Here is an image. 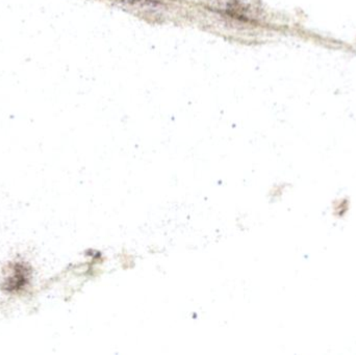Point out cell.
I'll return each mask as SVG.
<instances>
[{"instance_id": "obj_3", "label": "cell", "mask_w": 356, "mask_h": 355, "mask_svg": "<svg viewBox=\"0 0 356 355\" xmlns=\"http://www.w3.org/2000/svg\"><path fill=\"white\" fill-rule=\"evenodd\" d=\"M289 185L286 183H275L271 189L269 190L270 200L271 201H277V200L282 199L284 197V194L288 191Z\"/></svg>"}, {"instance_id": "obj_2", "label": "cell", "mask_w": 356, "mask_h": 355, "mask_svg": "<svg viewBox=\"0 0 356 355\" xmlns=\"http://www.w3.org/2000/svg\"><path fill=\"white\" fill-rule=\"evenodd\" d=\"M117 260H118L119 266L123 270H131V269L135 268L136 263H137L136 256L131 254L129 250L125 249L119 252L118 256H117Z\"/></svg>"}, {"instance_id": "obj_1", "label": "cell", "mask_w": 356, "mask_h": 355, "mask_svg": "<svg viewBox=\"0 0 356 355\" xmlns=\"http://www.w3.org/2000/svg\"><path fill=\"white\" fill-rule=\"evenodd\" d=\"M350 210L351 202L347 197L336 198V199L332 201V206H330L332 216H334L336 219H339V220L346 218L349 213H350Z\"/></svg>"}, {"instance_id": "obj_4", "label": "cell", "mask_w": 356, "mask_h": 355, "mask_svg": "<svg viewBox=\"0 0 356 355\" xmlns=\"http://www.w3.org/2000/svg\"><path fill=\"white\" fill-rule=\"evenodd\" d=\"M123 2H129V3H143V4H154L158 0H121Z\"/></svg>"}]
</instances>
